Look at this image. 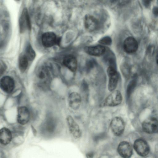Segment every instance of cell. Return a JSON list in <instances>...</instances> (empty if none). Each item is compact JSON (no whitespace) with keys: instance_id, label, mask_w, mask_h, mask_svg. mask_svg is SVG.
I'll return each mask as SVG.
<instances>
[{"instance_id":"obj_19","label":"cell","mask_w":158,"mask_h":158,"mask_svg":"<svg viewBox=\"0 0 158 158\" xmlns=\"http://www.w3.org/2000/svg\"><path fill=\"white\" fill-rule=\"evenodd\" d=\"M28 61L24 53H22L20 54L18 59V66L21 72H24L27 69L28 64Z\"/></svg>"},{"instance_id":"obj_1","label":"cell","mask_w":158,"mask_h":158,"mask_svg":"<svg viewBox=\"0 0 158 158\" xmlns=\"http://www.w3.org/2000/svg\"><path fill=\"white\" fill-rule=\"evenodd\" d=\"M52 80L49 70L45 67H42L37 72L35 80L37 85L43 90H47L50 87Z\"/></svg>"},{"instance_id":"obj_12","label":"cell","mask_w":158,"mask_h":158,"mask_svg":"<svg viewBox=\"0 0 158 158\" xmlns=\"http://www.w3.org/2000/svg\"><path fill=\"white\" fill-rule=\"evenodd\" d=\"M68 101L69 107L74 110H77L80 106L82 101L81 97L79 93L73 92L69 95Z\"/></svg>"},{"instance_id":"obj_11","label":"cell","mask_w":158,"mask_h":158,"mask_svg":"<svg viewBox=\"0 0 158 158\" xmlns=\"http://www.w3.org/2000/svg\"><path fill=\"white\" fill-rule=\"evenodd\" d=\"M0 87L5 92L11 93L15 87V82L13 79L9 76L3 77L0 80Z\"/></svg>"},{"instance_id":"obj_17","label":"cell","mask_w":158,"mask_h":158,"mask_svg":"<svg viewBox=\"0 0 158 158\" xmlns=\"http://www.w3.org/2000/svg\"><path fill=\"white\" fill-rule=\"evenodd\" d=\"M84 23L85 28L89 31L95 30L98 26V22L97 20L90 15H87L85 16Z\"/></svg>"},{"instance_id":"obj_22","label":"cell","mask_w":158,"mask_h":158,"mask_svg":"<svg viewBox=\"0 0 158 158\" xmlns=\"http://www.w3.org/2000/svg\"><path fill=\"white\" fill-rule=\"evenodd\" d=\"M6 69V66L5 64L2 61L0 62V75L3 74Z\"/></svg>"},{"instance_id":"obj_3","label":"cell","mask_w":158,"mask_h":158,"mask_svg":"<svg viewBox=\"0 0 158 158\" xmlns=\"http://www.w3.org/2000/svg\"><path fill=\"white\" fill-rule=\"evenodd\" d=\"M110 127L114 135L117 136H121L125 130V124L124 120L120 117H114L110 121Z\"/></svg>"},{"instance_id":"obj_13","label":"cell","mask_w":158,"mask_h":158,"mask_svg":"<svg viewBox=\"0 0 158 158\" xmlns=\"http://www.w3.org/2000/svg\"><path fill=\"white\" fill-rule=\"evenodd\" d=\"M123 48L127 53L129 54L133 53L138 49V42L133 37H129L125 39L124 42Z\"/></svg>"},{"instance_id":"obj_25","label":"cell","mask_w":158,"mask_h":158,"mask_svg":"<svg viewBox=\"0 0 158 158\" xmlns=\"http://www.w3.org/2000/svg\"><path fill=\"white\" fill-rule=\"evenodd\" d=\"M150 1H143V2L144 5L145 6H147L149 5L150 3Z\"/></svg>"},{"instance_id":"obj_9","label":"cell","mask_w":158,"mask_h":158,"mask_svg":"<svg viewBox=\"0 0 158 158\" xmlns=\"http://www.w3.org/2000/svg\"><path fill=\"white\" fill-rule=\"evenodd\" d=\"M118 154L123 158H130L133 153L132 146L130 143L126 141L121 142L117 148Z\"/></svg>"},{"instance_id":"obj_6","label":"cell","mask_w":158,"mask_h":158,"mask_svg":"<svg viewBox=\"0 0 158 158\" xmlns=\"http://www.w3.org/2000/svg\"><path fill=\"white\" fill-rule=\"evenodd\" d=\"M134 148L139 156L144 157L147 156L149 153V146L144 139L139 138L136 139L134 142Z\"/></svg>"},{"instance_id":"obj_7","label":"cell","mask_w":158,"mask_h":158,"mask_svg":"<svg viewBox=\"0 0 158 158\" xmlns=\"http://www.w3.org/2000/svg\"><path fill=\"white\" fill-rule=\"evenodd\" d=\"M19 25L20 33L25 32L27 29L30 30L31 29V20L26 8L23 9L21 13L19 19Z\"/></svg>"},{"instance_id":"obj_4","label":"cell","mask_w":158,"mask_h":158,"mask_svg":"<svg viewBox=\"0 0 158 158\" xmlns=\"http://www.w3.org/2000/svg\"><path fill=\"white\" fill-rule=\"evenodd\" d=\"M108 77V89L110 92H112L116 89L119 79L118 74L115 68L110 66L107 70Z\"/></svg>"},{"instance_id":"obj_8","label":"cell","mask_w":158,"mask_h":158,"mask_svg":"<svg viewBox=\"0 0 158 158\" xmlns=\"http://www.w3.org/2000/svg\"><path fill=\"white\" fill-rule=\"evenodd\" d=\"M66 120L69 131L73 137L76 139L80 138L82 132L78 124L70 115L67 116Z\"/></svg>"},{"instance_id":"obj_26","label":"cell","mask_w":158,"mask_h":158,"mask_svg":"<svg viewBox=\"0 0 158 158\" xmlns=\"http://www.w3.org/2000/svg\"><path fill=\"white\" fill-rule=\"evenodd\" d=\"M156 62L157 64H158V53L157 54L156 57Z\"/></svg>"},{"instance_id":"obj_10","label":"cell","mask_w":158,"mask_h":158,"mask_svg":"<svg viewBox=\"0 0 158 158\" xmlns=\"http://www.w3.org/2000/svg\"><path fill=\"white\" fill-rule=\"evenodd\" d=\"M58 38L52 32L44 33L42 36L41 42L43 46L46 48H50L56 44Z\"/></svg>"},{"instance_id":"obj_2","label":"cell","mask_w":158,"mask_h":158,"mask_svg":"<svg viewBox=\"0 0 158 158\" xmlns=\"http://www.w3.org/2000/svg\"><path fill=\"white\" fill-rule=\"evenodd\" d=\"M123 96L118 90L112 92L102 102V106L114 107L120 105L122 102Z\"/></svg>"},{"instance_id":"obj_18","label":"cell","mask_w":158,"mask_h":158,"mask_svg":"<svg viewBox=\"0 0 158 158\" xmlns=\"http://www.w3.org/2000/svg\"><path fill=\"white\" fill-rule=\"evenodd\" d=\"M85 51L87 54L90 55L98 56L103 54L105 52L106 49L103 46L98 45L86 47L85 48Z\"/></svg>"},{"instance_id":"obj_20","label":"cell","mask_w":158,"mask_h":158,"mask_svg":"<svg viewBox=\"0 0 158 158\" xmlns=\"http://www.w3.org/2000/svg\"><path fill=\"white\" fill-rule=\"evenodd\" d=\"M24 54L28 60L30 61L34 60L36 56L35 52L29 43H28L27 44Z\"/></svg>"},{"instance_id":"obj_23","label":"cell","mask_w":158,"mask_h":158,"mask_svg":"<svg viewBox=\"0 0 158 158\" xmlns=\"http://www.w3.org/2000/svg\"><path fill=\"white\" fill-rule=\"evenodd\" d=\"M94 155V153L90 152L87 153L86 155V156L87 158H93Z\"/></svg>"},{"instance_id":"obj_14","label":"cell","mask_w":158,"mask_h":158,"mask_svg":"<svg viewBox=\"0 0 158 158\" xmlns=\"http://www.w3.org/2000/svg\"><path fill=\"white\" fill-rule=\"evenodd\" d=\"M30 118V113L28 108L24 106L19 107L18 110L17 120L18 123L21 125L27 124Z\"/></svg>"},{"instance_id":"obj_16","label":"cell","mask_w":158,"mask_h":158,"mask_svg":"<svg viewBox=\"0 0 158 158\" xmlns=\"http://www.w3.org/2000/svg\"><path fill=\"white\" fill-rule=\"evenodd\" d=\"M12 135L10 130L6 127H3L0 130V142L3 145L9 144L12 139Z\"/></svg>"},{"instance_id":"obj_15","label":"cell","mask_w":158,"mask_h":158,"mask_svg":"<svg viewBox=\"0 0 158 158\" xmlns=\"http://www.w3.org/2000/svg\"><path fill=\"white\" fill-rule=\"evenodd\" d=\"M64 65L71 71L75 72L77 67V61L75 57L71 55L66 56L64 58Z\"/></svg>"},{"instance_id":"obj_21","label":"cell","mask_w":158,"mask_h":158,"mask_svg":"<svg viewBox=\"0 0 158 158\" xmlns=\"http://www.w3.org/2000/svg\"><path fill=\"white\" fill-rule=\"evenodd\" d=\"M111 42V39L109 37H104L100 40V43L105 45H110Z\"/></svg>"},{"instance_id":"obj_24","label":"cell","mask_w":158,"mask_h":158,"mask_svg":"<svg viewBox=\"0 0 158 158\" xmlns=\"http://www.w3.org/2000/svg\"><path fill=\"white\" fill-rule=\"evenodd\" d=\"M154 14L156 16L158 15V8L156 7L154 8L153 10Z\"/></svg>"},{"instance_id":"obj_5","label":"cell","mask_w":158,"mask_h":158,"mask_svg":"<svg viewBox=\"0 0 158 158\" xmlns=\"http://www.w3.org/2000/svg\"><path fill=\"white\" fill-rule=\"evenodd\" d=\"M143 131L148 134L158 133V120L155 117L149 118L143 121L142 124Z\"/></svg>"}]
</instances>
